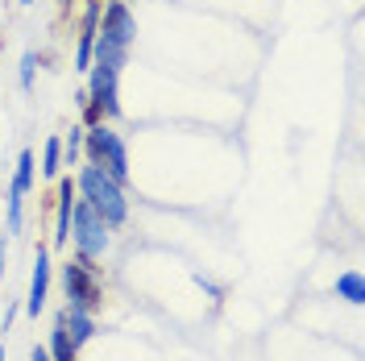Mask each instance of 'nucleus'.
<instances>
[{"mask_svg":"<svg viewBox=\"0 0 365 361\" xmlns=\"http://www.w3.org/2000/svg\"><path fill=\"white\" fill-rule=\"evenodd\" d=\"M75 191H79V200H88L96 212H100V220L108 228H120L129 220V200H125V183H116L104 166H96L88 162L79 175H75Z\"/></svg>","mask_w":365,"mask_h":361,"instance_id":"obj_1","label":"nucleus"},{"mask_svg":"<svg viewBox=\"0 0 365 361\" xmlns=\"http://www.w3.org/2000/svg\"><path fill=\"white\" fill-rule=\"evenodd\" d=\"M71 241H75V258L88 266L108 253V241H113L108 225L100 220V212L88 200H75V208H71Z\"/></svg>","mask_w":365,"mask_h":361,"instance_id":"obj_2","label":"nucleus"},{"mask_svg":"<svg viewBox=\"0 0 365 361\" xmlns=\"http://www.w3.org/2000/svg\"><path fill=\"white\" fill-rule=\"evenodd\" d=\"M100 34L116 38L120 46H133L137 21H133V13H129V4H125V0H108V4H104V13H100Z\"/></svg>","mask_w":365,"mask_h":361,"instance_id":"obj_6","label":"nucleus"},{"mask_svg":"<svg viewBox=\"0 0 365 361\" xmlns=\"http://www.w3.org/2000/svg\"><path fill=\"white\" fill-rule=\"evenodd\" d=\"M83 150H88V162L104 166L116 183L129 179V150H125L120 133H113L108 125H91V129H83Z\"/></svg>","mask_w":365,"mask_h":361,"instance_id":"obj_3","label":"nucleus"},{"mask_svg":"<svg viewBox=\"0 0 365 361\" xmlns=\"http://www.w3.org/2000/svg\"><path fill=\"white\" fill-rule=\"evenodd\" d=\"M58 320H63V328H67V337L75 349H83L91 337H96V316L91 312H83V307H63L58 312Z\"/></svg>","mask_w":365,"mask_h":361,"instance_id":"obj_9","label":"nucleus"},{"mask_svg":"<svg viewBox=\"0 0 365 361\" xmlns=\"http://www.w3.org/2000/svg\"><path fill=\"white\" fill-rule=\"evenodd\" d=\"M46 353H50V361H75V357H79V349L71 345L67 328H63V320H54V328H50V345H46Z\"/></svg>","mask_w":365,"mask_h":361,"instance_id":"obj_11","label":"nucleus"},{"mask_svg":"<svg viewBox=\"0 0 365 361\" xmlns=\"http://www.w3.org/2000/svg\"><path fill=\"white\" fill-rule=\"evenodd\" d=\"M42 175L46 179H58L63 175V137H50L42 146Z\"/></svg>","mask_w":365,"mask_h":361,"instance_id":"obj_12","label":"nucleus"},{"mask_svg":"<svg viewBox=\"0 0 365 361\" xmlns=\"http://www.w3.org/2000/svg\"><path fill=\"white\" fill-rule=\"evenodd\" d=\"M58 4H63V13H71V0H58Z\"/></svg>","mask_w":365,"mask_h":361,"instance_id":"obj_20","label":"nucleus"},{"mask_svg":"<svg viewBox=\"0 0 365 361\" xmlns=\"http://www.w3.org/2000/svg\"><path fill=\"white\" fill-rule=\"evenodd\" d=\"M34 179H38V154L34 150H21V158H17V171H13V191H21V195H29L34 191Z\"/></svg>","mask_w":365,"mask_h":361,"instance_id":"obj_10","label":"nucleus"},{"mask_svg":"<svg viewBox=\"0 0 365 361\" xmlns=\"http://www.w3.org/2000/svg\"><path fill=\"white\" fill-rule=\"evenodd\" d=\"M34 67H38V59H34V54H25V59H21V88L25 91L34 88Z\"/></svg>","mask_w":365,"mask_h":361,"instance_id":"obj_17","label":"nucleus"},{"mask_svg":"<svg viewBox=\"0 0 365 361\" xmlns=\"http://www.w3.org/2000/svg\"><path fill=\"white\" fill-rule=\"evenodd\" d=\"M83 154V125H75L67 137H63V166H75Z\"/></svg>","mask_w":365,"mask_h":361,"instance_id":"obj_14","label":"nucleus"},{"mask_svg":"<svg viewBox=\"0 0 365 361\" xmlns=\"http://www.w3.org/2000/svg\"><path fill=\"white\" fill-rule=\"evenodd\" d=\"M21 4H34V0H21Z\"/></svg>","mask_w":365,"mask_h":361,"instance_id":"obj_22","label":"nucleus"},{"mask_svg":"<svg viewBox=\"0 0 365 361\" xmlns=\"http://www.w3.org/2000/svg\"><path fill=\"white\" fill-rule=\"evenodd\" d=\"M21 203H25V195L9 187V233H21Z\"/></svg>","mask_w":365,"mask_h":361,"instance_id":"obj_15","label":"nucleus"},{"mask_svg":"<svg viewBox=\"0 0 365 361\" xmlns=\"http://www.w3.org/2000/svg\"><path fill=\"white\" fill-rule=\"evenodd\" d=\"M0 278H4V241H0Z\"/></svg>","mask_w":365,"mask_h":361,"instance_id":"obj_19","label":"nucleus"},{"mask_svg":"<svg viewBox=\"0 0 365 361\" xmlns=\"http://www.w3.org/2000/svg\"><path fill=\"white\" fill-rule=\"evenodd\" d=\"M29 361H50V353H46V345H38V349H34V357Z\"/></svg>","mask_w":365,"mask_h":361,"instance_id":"obj_18","label":"nucleus"},{"mask_svg":"<svg viewBox=\"0 0 365 361\" xmlns=\"http://www.w3.org/2000/svg\"><path fill=\"white\" fill-rule=\"evenodd\" d=\"M336 295L349 299V303H361V299H365V278L357 270H344L341 278H336Z\"/></svg>","mask_w":365,"mask_h":361,"instance_id":"obj_13","label":"nucleus"},{"mask_svg":"<svg viewBox=\"0 0 365 361\" xmlns=\"http://www.w3.org/2000/svg\"><path fill=\"white\" fill-rule=\"evenodd\" d=\"M0 361H4V345H0Z\"/></svg>","mask_w":365,"mask_h":361,"instance_id":"obj_21","label":"nucleus"},{"mask_svg":"<svg viewBox=\"0 0 365 361\" xmlns=\"http://www.w3.org/2000/svg\"><path fill=\"white\" fill-rule=\"evenodd\" d=\"M75 200H79L75 179L58 175V187H54V203H58V212H54V245H67L71 241V208H75Z\"/></svg>","mask_w":365,"mask_h":361,"instance_id":"obj_7","label":"nucleus"},{"mask_svg":"<svg viewBox=\"0 0 365 361\" xmlns=\"http://www.w3.org/2000/svg\"><path fill=\"white\" fill-rule=\"evenodd\" d=\"M88 75H91V79H88V100H96V104L104 108V121L120 116V96H116V79H120V71L91 63Z\"/></svg>","mask_w":365,"mask_h":361,"instance_id":"obj_5","label":"nucleus"},{"mask_svg":"<svg viewBox=\"0 0 365 361\" xmlns=\"http://www.w3.org/2000/svg\"><path fill=\"white\" fill-rule=\"evenodd\" d=\"M46 295H50V249L38 245L34 274H29V295H25V312H29V316H38L46 307Z\"/></svg>","mask_w":365,"mask_h":361,"instance_id":"obj_8","label":"nucleus"},{"mask_svg":"<svg viewBox=\"0 0 365 361\" xmlns=\"http://www.w3.org/2000/svg\"><path fill=\"white\" fill-rule=\"evenodd\" d=\"M91 125H104V108L83 96V129H91Z\"/></svg>","mask_w":365,"mask_h":361,"instance_id":"obj_16","label":"nucleus"},{"mask_svg":"<svg viewBox=\"0 0 365 361\" xmlns=\"http://www.w3.org/2000/svg\"><path fill=\"white\" fill-rule=\"evenodd\" d=\"M63 287H67V307H83V312H100V303H104V287H100V278H96V266L88 262H67L63 266Z\"/></svg>","mask_w":365,"mask_h":361,"instance_id":"obj_4","label":"nucleus"}]
</instances>
